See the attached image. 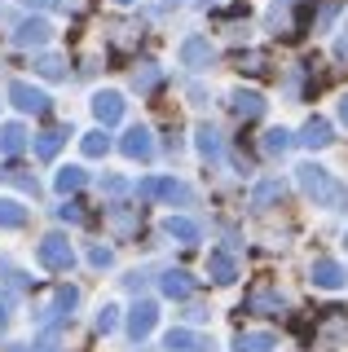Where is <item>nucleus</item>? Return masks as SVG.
Wrapping results in <instances>:
<instances>
[{"label": "nucleus", "instance_id": "22", "mask_svg": "<svg viewBox=\"0 0 348 352\" xmlns=\"http://www.w3.org/2000/svg\"><path fill=\"white\" fill-rule=\"evenodd\" d=\"M84 181H89V176H84V168H62V172H58V190H62V194L84 190Z\"/></svg>", "mask_w": 348, "mask_h": 352}, {"label": "nucleus", "instance_id": "30", "mask_svg": "<svg viewBox=\"0 0 348 352\" xmlns=\"http://www.w3.org/2000/svg\"><path fill=\"white\" fill-rule=\"evenodd\" d=\"M340 5H344V0H322V9H318V22H322V27H331V18L340 14Z\"/></svg>", "mask_w": 348, "mask_h": 352}, {"label": "nucleus", "instance_id": "8", "mask_svg": "<svg viewBox=\"0 0 348 352\" xmlns=\"http://www.w3.org/2000/svg\"><path fill=\"white\" fill-rule=\"evenodd\" d=\"M181 62L190 66V71H199V66H212L216 62V49L203 36H190L186 44H181Z\"/></svg>", "mask_w": 348, "mask_h": 352}, {"label": "nucleus", "instance_id": "19", "mask_svg": "<svg viewBox=\"0 0 348 352\" xmlns=\"http://www.w3.org/2000/svg\"><path fill=\"white\" fill-rule=\"evenodd\" d=\"M27 225V207L14 203V198H0V229H18Z\"/></svg>", "mask_w": 348, "mask_h": 352}, {"label": "nucleus", "instance_id": "15", "mask_svg": "<svg viewBox=\"0 0 348 352\" xmlns=\"http://www.w3.org/2000/svg\"><path fill=\"white\" fill-rule=\"evenodd\" d=\"M247 313H278V308H282V300H278V295L274 291H269V286H256V291L252 295H247Z\"/></svg>", "mask_w": 348, "mask_h": 352}, {"label": "nucleus", "instance_id": "36", "mask_svg": "<svg viewBox=\"0 0 348 352\" xmlns=\"http://www.w3.org/2000/svg\"><path fill=\"white\" fill-rule=\"evenodd\" d=\"M5 317H9V308H5V300H0V326H5Z\"/></svg>", "mask_w": 348, "mask_h": 352}, {"label": "nucleus", "instance_id": "27", "mask_svg": "<svg viewBox=\"0 0 348 352\" xmlns=\"http://www.w3.org/2000/svg\"><path fill=\"white\" fill-rule=\"evenodd\" d=\"M106 150H111V137H106V132H89V137H84V154L97 159V154H106Z\"/></svg>", "mask_w": 348, "mask_h": 352}, {"label": "nucleus", "instance_id": "35", "mask_svg": "<svg viewBox=\"0 0 348 352\" xmlns=\"http://www.w3.org/2000/svg\"><path fill=\"white\" fill-rule=\"evenodd\" d=\"M340 119H344V128H348V97H340Z\"/></svg>", "mask_w": 348, "mask_h": 352}, {"label": "nucleus", "instance_id": "2", "mask_svg": "<svg viewBox=\"0 0 348 352\" xmlns=\"http://www.w3.org/2000/svg\"><path fill=\"white\" fill-rule=\"evenodd\" d=\"M40 264L45 269H53V273H67L71 264H75V251H71V242H67V234H45L40 238Z\"/></svg>", "mask_w": 348, "mask_h": 352}, {"label": "nucleus", "instance_id": "28", "mask_svg": "<svg viewBox=\"0 0 348 352\" xmlns=\"http://www.w3.org/2000/svg\"><path fill=\"white\" fill-rule=\"evenodd\" d=\"M265 150H269V154H282V150H291V132L274 128V132H269V137H265Z\"/></svg>", "mask_w": 348, "mask_h": 352}, {"label": "nucleus", "instance_id": "38", "mask_svg": "<svg viewBox=\"0 0 348 352\" xmlns=\"http://www.w3.org/2000/svg\"><path fill=\"white\" fill-rule=\"evenodd\" d=\"M163 5H181V0H163Z\"/></svg>", "mask_w": 348, "mask_h": 352}, {"label": "nucleus", "instance_id": "23", "mask_svg": "<svg viewBox=\"0 0 348 352\" xmlns=\"http://www.w3.org/2000/svg\"><path fill=\"white\" fill-rule=\"evenodd\" d=\"M199 154H208V159H216V154H221V132L208 128V124L199 128Z\"/></svg>", "mask_w": 348, "mask_h": 352}, {"label": "nucleus", "instance_id": "18", "mask_svg": "<svg viewBox=\"0 0 348 352\" xmlns=\"http://www.w3.org/2000/svg\"><path fill=\"white\" fill-rule=\"evenodd\" d=\"M163 234L177 238V242H194V238H199V225H194V220H186V216H168Z\"/></svg>", "mask_w": 348, "mask_h": 352}, {"label": "nucleus", "instance_id": "1", "mask_svg": "<svg viewBox=\"0 0 348 352\" xmlns=\"http://www.w3.org/2000/svg\"><path fill=\"white\" fill-rule=\"evenodd\" d=\"M296 176H300V190L309 194L313 203H322V207H344L348 203V190L326 168H318V163H300Z\"/></svg>", "mask_w": 348, "mask_h": 352}, {"label": "nucleus", "instance_id": "25", "mask_svg": "<svg viewBox=\"0 0 348 352\" xmlns=\"http://www.w3.org/2000/svg\"><path fill=\"white\" fill-rule=\"evenodd\" d=\"M155 84H159V66H155V62H146V66H141V71L133 75V88H137V93H150Z\"/></svg>", "mask_w": 348, "mask_h": 352}, {"label": "nucleus", "instance_id": "21", "mask_svg": "<svg viewBox=\"0 0 348 352\" xmlns=\"http://www.w3.org/2000/svg\"><path fill=\"white\" fill-rule=\"evenodd\" d=\"M36 71L49 75V80H67V62H62L58 53H45V58H36Z\"/></svg>", "mask_w": 348, "mask_h": 352}, {"label": "nucleus", "instance_id": "6", "mask_svg": "<svg viewBox=\"0 0 348 352\" xmlns=\"http://www.w3.org/2000/svg\"><path fill=\"white\" fill-rule=\"evenodd\" d=\"M93 115H97V124H102V128L119 124V119H124V97L111 93V88H102V93L93 97Z\"/></svg>", "mask_w": 348, "mask_h": 352}, {"label": "nucleus", "instance_id": "39", "mask_svg": "<svg viewBox=\"0 0 348 352\" xmlns=\"http://www.w3.org/2000/svg\"><path fill=\"white\" fill-rule=\"evenodd\" d=\"M119 5H133V0H119Z\"/></svg>", "mask_w": 348, "mask_h": 352}, {"label": "nucleus", "instance_id": "9", "mask_svg": "<svg viewBox=\"0 0 348 352\" xmlns=\"http://www.w3.org/2000/svg\"><path fill=\"white\" fill-rule=\"evenodd\" d=\"M163 348H168V352H208V339H199L194 330L177 326V330H168V335H163Z\"/></svg>", "mask_w": 348, "mask_h": 352}, {"label": "nucleus", "instance_id": "5", "mask_svg": "<svg viewBox=\"0 0 348 352\" xmlns=\"http://www.w3.org/2000/svg\"><path fill=\"white\" fill-rule=\"evenodd\" d=\"M9 97H14L18 110H31V115H45V110H49V97L40 93V88H31L27 80H14V84H9Z\"/></svg>", "mask_w": 348, "mask_h": 352}, {"label": "nucleus", "instance_id": "37", "mask_svg": "<svg viewBox=\"0 0 348 352\" xmlns=\"http://www.w3.org/2000/svg\"><path fill=\"white\" fill-rule=\"evenodd\" d=\"M9 352H27V348H18V344H9Z\"/></svg>", "mask_w": 348, "mask_h": 352}, {"label": "nucleus", "instance_id": "13", "mask_svg": "<svg viewBox=\"0 0 348 352\" xmlns=\"http://www.w3.org/2000/svg\"><path fill=\"white\" fill-rule=\"evenodd\" d=\"M27 128L23 124H5L0 128V154H5V159H14V154H23L27 150Z\"/></svg>", "mask_w": 348, "mask_h": 352}, {"label": "nucleus", "instance_id": "4", "mask_svg": "<svg viewBox=\"0 0 348 352\" xmlns=\"http://www.w3.org/2000/svg\"><path fill=\"white\" fill-rule=\"evenodd\" d=\"M137 194L141 198H181V203H190V190L181 181H172V176H146V181H137Z\"/></svg>", "mask_w": 348, "mask_h": 352}, {"label": "nucleus", "instance_id": "31", "mask_svg": "<svg viewBox=\"0 0 348 352\" xmlns=\"http://www.w3.org/2000/svg\"><path fill=\"white\" fill-rule=\"evenodd\" d=\"M75 300H80V291H75V286H62V291H58V308H62V313H71Z\"/></svg>", "mask_w": 348, "mask_h": 352}, {"label": "nucleus", "instance_id": "26", "mask_svg": "<svg viewBox=\"0 0 348 352\" xmlns=\"http://www.w3.org/2000/svg\"><path fill=\"white\" fill-rule=\"evenodd\" d=\"M269 348H274V335H243L234 352H269Z\"/></svg>", "mask_w": 348, "mask_h": 352}, {"label": "nucleus", "instance_id": "14", "mask_svg": "<svg viewBox=\"0 0 348 352\" xmlns=\"http://www.w3.org/2000/svg\"><path fill=\"white\" fill-rule=\"evenodd\" d=\"M124 154H128V159H141V163H146L150 154H155V141H150V132H146V128H133V132L124 137Z\"/></svg>", "mask_w": 348, "mask_h": 352}, {"label": "nucleus", "instance_id": "17", "mask_svg": "<svg viewBox=\"0 0 348 352\" xmlns=\"http://www.w3.org/2000/svg\"><path fill=\"white\" fill-rule=\"evenodd\" d=\"M62 141H67V128H53V132H40V137H36V154H40V159H53V154H58L62 150Z\"/></svg>", "mask_w": 348, "mask_h": 352}, {"label": "nucleus", "instance_id": "20", "mask_svg": "<svg viewBox=\"0 0 348 352\" xmlns=\"http://www.w3.org/2000/svg\"><path fill=\"white\" fill-rule=\"evenodd\" d=\"M208 273H212V282H234V260L225 256V251H212Z\"/></svg>", "mask_w": 348, "mask_h": 352}, {"label": "nucleus", "instance_id": "32", "mask_svg": "<svg viewBox=\"0 0 348 352\" xmlns=\"http://www.w3.org/2000/svg\"><path fill=\"white\" fill-rule=\"evenodd\" d=\"M102 190H106V194H128V181H124V176H106Z\"/></svg>", "mask_w": 348, "mask_h": 352}, {"label": "nucleus", "instance_id": "12", "mask_svg": "<svg viewBox=\"0 0 348 352\" xmlns=\"http://www.w3.org/2000/svg\"><path fill=\"white\" fill-rule=\"evenodd\" d=\"M300 141L309 150H326L335 141V132H331V124H326V119H309V124H304V132H300Z\"/></svg>", "mask_w": 348, "mask_h": 352}, {"label": "nucleus", "instance_id": "11", "mask_svg": "<svg viewBox=\"0 0 348 352\" xmlns=\"http://www.w3.org/2000/svg\"><path fill=\"white\" fill-rule=\"evenodd\" d=\"M234 115L238 119H260V115H265V97L252 93V88H238V93H234Z\"/></svg>", "mask_w": 348, "mask_h": 352}, {"label": "nucleus", "instance_id": "33", "mask_svg": "<svg viewBox=\"0 0 348 352\" xmlns=\"http://www.w3.org/2000/svg\"><path fill=\"white\" fill-rule=\"evenodd\" d=\"M89 260L97 264V269H106V264H111L115 256H111V247H93V251H89Z\"/></svg>", "mask_w": 348, "mask_h": 352}, {"label": "nucleus", "instance_id": "3", "mask_svg": "<svg viewBox=\"0 0 348 352\" xmlns=\"http://www.w3.org/2000/svg\"><path fill=\"white\" fill-rule=\"evenodd\" d=\"M309 278H313V286H322V291H340V286H348L344 264L340 260H326V256H318V260L309 264Z\"/></svg>", "mask_w": 348, "mask_h": 352}, {"label": "nucleus", "instance_id": "7", "mask_svg": "<svg viewBox=\"0 0 348 352\" xmlns=\"http://www.w3.org/2000/svg\"><path fill=\"white\" fill-rule=\"evenodd\" d=\"M155 322H159V308L150 304V300H137V308L128 313V335H133V339H146L150 330H155Z\"/></svg>", "mask_w": 348, "mask_h": 352}, {"label": "nucleus", "instance_id": "10", "mask_svg": "<svg viewBox=\"0 0 348 352\" xmlns=\"http://www.w3.org/2000/svg\"><path fill=\"white\" fill-rule=\"evenodd\" d=\"M159 286H163V295H172V300H190V295H194V278L186 269H168L159 278Z\"/></svg>", "mask_w": 348, "mask_h": 352}, {"label": "nucleus", "instance_id": "29", "mask_svg": "<svg viewBox=\"0 0 348 352\" xmlns=\"http://www.w3.org/2000/svg\"><path fill=\"white\" fill-rule=\"evenodd\" d=\"M115 326H119V313H115V308H102V313H97V330H102V335H111Z\"/></svg>", "mask_w": 348, "mask_h": 352}, {"label": "nucleus", "instance_id": "16", "mask_svg": "<svg viewBox=\"0 0 348 352\" xmlns=\"http://www.w3.org/2000/svg\"><path fill=\"white\" fill-rule=\"evenodd\" d=\"M14 40H18V44H45V40H49V22H45V18H27L23 27H18Z\"/></svg>", "mask_w": 348, "mask_h": 352}, {"label": "nucleus", "instance_id": "24", "mask_svg": "<svg viewBox=\"0 0 348 352\" xmlns=\"http://www.w3.org/2000/svg\"><path fill=\"white\" fill-rule=\"evenodd\" d=\"M274 198H282V181H260L256 194H252V203H256V207H269Z\"/></svg>", "mask_w": 348, "mask_h": 352}, {"label": "nucleus", "instance_id": "34", "mask_svg": "<svg viewBox=\"0 0 348 352\" xmlns=\"http://www.w3.org/2000/svg\"><path fill=\"white\" fill-rule=\"evenodd\" d=\"M58 216H62V220H84L80 207H58Z\"/></svg>", "mask_w": 348, "mask_h": 352}]
</instances>
